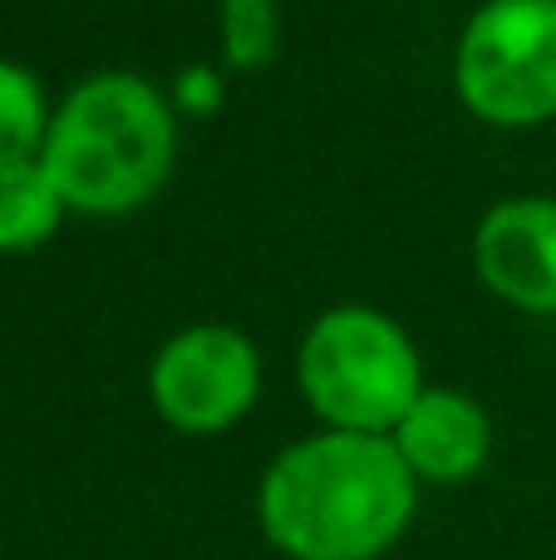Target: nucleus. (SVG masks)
<instances>
[{
  "instance_id": "nucleus-1",
  "label": "nucleus",
  "mask_w": 556,
  "mask_h": 560,
  "mask_svg": "<svg viewBox=\"0 0 556 560\" xmlns=\"http://www.w3.org/2000/svg\"><path fill=\"white\" fill-rule=\"evenodd\" d=\"M414 482L394 438L331 428L262 477V532L291 560H374L409 526Z\"/></svg>"
},
{
  "instance_id": "nucleus-2",
  "label": "nucleus",
  "mask_w": 556,
  "mask_h": 560,
  "mask_svg": "<svg viewBox=\"0 0 556 560\" xmlns=\"http://www.w3.org/2000/svg\"><path fill=\"white\" fill-rule=\"evenodd\" d=\"M177 158V124L167 98L138 74L84 79L49 118L45 163L65 207L89 217H118L143 207L167 183Z\"/></svg>"
},
{
  "instance_id": "nucleus-3",
  "label": "nucleus",
  "mask_w": 556,
  "mask_h": 560,
  "mask_svg": "<svg viewBox=\"0 0 556 560\" xmlns=\"http://www.w3.org/2000/svg\"><path fill=\"white\" fill-rule=\"evenodd\" d=\"M301 394L340 433L390 438L424 394L419 349L390 315L370 305H335L311 325L296 359Z\"/></svg>"
},
{
  "instance_id": "nucleus-4",
  "label": "nucleus",
  "mask_w": 556,
  "mask_h": 560,
  "mask_svg": "<svg viewBox=\"0 0 556 560\" xmlns=\"http://www.w3.org/2000/svg\"><path fill=\"white\" fill-rule=\"evenodd\" d=\"M463 104L502 128L556 118V0H488L453 59Z\"/></svg>"
},
{
  "instance_id": "nucleus-5",
  "label": "nucleus",
  "mask_w": 556,
  "mask_h": 560,
  "mask_svg": "<svg viewBox=\"0 0 556 560\" xmlns=\"http://www.w3.org/2000/svg\"><path fill=\"white\" fill-rule=\"evenodd\" d=\"M148 388L163 423L177 433H222L256 404L262 359L242 329L193 325L158 349Z\"/></svg>"
},
{
  "instance_id": "nucleus-6",
  "label": "nucleus",
  "mask_w": 556,
  "mask_h": 560,
  "mask_svg": "<svg viewBox=\"0 0 556 560\" xmlns=\"http://www.w3.org/2000/svg\"><path fill=\"white\" fill-rule=\"evenodd\" d=\"M473 261L493 295L528 315H556V197H512L483 217Z\"/></svg>"
},
{
  "instance_id": "nucleus-7",
  "label": "nucleus",
  "mask_w": 556,
  "mask_h": 560,
  "mask_svg": "<svg viewBox=\"0 0 556 560\" xmlns=\"http://www.w3.org/2000/svg\"><path fill=\"white\" fill-rule=\"evenodd\" d=\"M390 438L409 463V472L429 477V482H463L488 463L493 447L483 404H473L459 388H424Z\"/></svg>"
},
{
  "instance_id": "nucleus-8",
  "label": "nucleus",
  "mask_w": 556,
  "mask_h": 560,
  "mask_svg": "<svg viewBox=\"0 0 556 560\" xmlns=\"http://www.w3.org/2000/svg\"><path fill=\"white\" fill-rule=\"evenodd\" d=\"M59 217H65V197L49 183L39 158L0 167V252H30L49 242Z\"/></svg>"
},
{
  "instance_id": "nucleus-9",
  "label": "nucleus",
  "mask_w": 556,
  "mask_h": 560,
  "mask_svg": "<svg viewBox=\"0 0 556 560\" xmlns=\"http://www.w3.org/2000/svg\"><path fill=\"white\" fill-rule=\"evenodd\" d=\"M49 133L45 114V89L15 59H0V167L39 158Z\"/></svg>"
},
{
  "instance_id": "nucleus-10",
  "label": "nucleus",
  "mask_w": 556,
  "mask_h": 560,
  "mask_svg": "<svg viewBox=\"0 0 556 560\" xmlns=\"http://www.w3.org/2000/svg\"><path fill=\"white\" fill-rule=\"evenodd\" d=\"M276 39H281L276 0H222L227 69H262L276 55Z\"/></svg>"
},
{
  "instance_id": "nucleus-11",
  "label": "nucleus",
  "mask_w": 556,
  "mask_h": 560,
  "mask_svg": "<svg viewBox=\"0 0 556 560\" xmlns=\"http://www.w3.org/2000/svg\"><path fill=\"white\" fill-rule=\"evenodd\" d=\"M217 94H222V89H217V79H207V74H187V79H183V98H187V104L212 108Z\"/></svg>"
}]
</instances>
